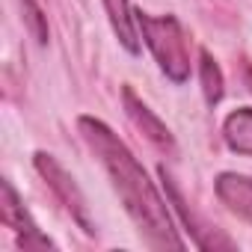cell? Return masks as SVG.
I'll return each instance as SVG.
<instances>
[{"label": "cell", "instance_id": "cell-1", "mask_svg": "<svg viewBox=\"0 0 252 252\" xmlns=\"http://www.w3.org/2000/svg\"><path fill=\"white\" fill-rule=\"evenodd\" d=\"M77 128H80L83 140L89 143V149L95 152V158L101 160V166L107 169L113 190L119 193L125 211H128V217L140 228V234L146 237V243L152 249H184V240L178 237L175 222L169 217L166 199L158 193L155 181L149 178L143 163L134 158V152L101 119L80 116Z\"/></svg>", "mask_w": 252, "mask_h": 252}, {"label": "cell", "instance_id": "cell-2", "mask_svg": "<svg viewBox=\"0 0 252 252\" xmlns=\"http://www.w3.org/2000/svg\"><path fill=\"white\" fill-rule=\"evenodd\" d=\"M134 15L160 71L172 83H187L190 80V39L181 21L175 15H149V12H134Z\"/></svg>", "mask_w": 252, "mask_h": 252}, {"label": "cell", "instance_id": "cell-3", "mask_svg": "<svg viewBox=\"0 0 252 252\" xmlns=\"http://www.w3.org/2000/svg\"><path fill=\"white\" fill-rule=\"evenodd\" d=\"M33 166H36V172L48 181V187L57 193V199L65 205V211L71 214V220H74L86 234H95V222H92V217H89V205H86L80 187L74 184V178H71L51 155H45V152H36Z\"/></svg>", "mask_w": 252, "mask_h": 252}, {"label": "cell", "instance_id": "cell-4", "mask_svg": "<svg viewBox=\"0 0 252 252\" xmlns=\"http://www.w3.org/2000/svg\"><path fill=\"white\" fill-rule=\"evenodd\" d=\"M0 220H3L6 228H12L18 234V246L21 249H57V243L48 234L39 231V225L27 214L21 196L15 193L12 181H6V178H3V184H0Z\"/></svg>", "mask_w": 252, "mask_h": 252}, {"label": "cell", "instance_id": "cell-5", "mask_svg": "<svg viewBox=\"0 0 252 252\" xmlns=\"http://www.w3.org/2000/svg\"><path fill=\"white\" fill-rule=\"evenodd\" d=\"M122 101H125V113H128V119L146 134V140H149L155 149L175 155V140H172L169 128L155 116V110H149V104H143V101L137 98V92H134L131 86L122 89Z\"/></svg>", "mask_w": 252, "mask_h": 252}, {"label": "cell", "instance_id": "cell-6", "mask_svg": "<svg viewBox=\"0 0 252 252\" xmlns=\"http://www.w3.org/2000/svg\"><path fill=\"white\" fill-rule=\"evenodd\" d=\"M160 178H163V184H166V193H169V202L175 205V211L181 214V220H184V225H187V231L193 234V243L199 246V249H234V240L231 237H225L222 231H217V228H205L199 220H196V214L187 208V202H184V196H181V190L172 184V178L166 175V166H160Z\"/></svg>", "mask_w": 252, "mask_h": 252}, {"label": "cell", "instance_id": "cell-7", "mask_svg": "<svg viewBox=\"0 0 252 252\" xmlns=\"http://www.w3.org/2000/svg\"><path fill=\"white\" fill-rule=\"evenodd\" d=\"M217 196L231 214H237L252 225V178L237 172H222L217 178Z\"/></svg>", "mask_w": 252, "mask_h": 252}, {"label": "cell", "instance_id": "cell-8", "mask_svg": "<svg viewBox=\"0 0 252 252\" xmlns=\"http://www.w3.org/2000/svg\"><path fill=\"white\" fill-rule=\"evenodd\" d=\"M107 15H110V24H113V33L119 36L122 48L128 51V54H140V36H137V15L131 12L128 6V0H101Z\"/></svg>", "mask_w": 252, "mask_h": 252}, {"label": "cell", "instance_id": "cell-9", "mask_svg": "<svg viewBox=\"0 0 252 252\" xmlns=\"http://www.w3.org/2000/svg\"><path fill=\"white\" fill-rule=\"evenodd\" d=\"M222 137L231 152L252 158V107H240L225 116L222 122Z\"/></svg>", "mask_w": 252, "mask_h": 252}, {"label": "cell", "instance_id": "cell-10", "mask_svg": "<svg viewBox=\"0 0 252 252\" xmlns=\"http://www.w3.org/2000/svg\"><path fill=\"white\" fill-rule=\"evenodd\" d=\"M199 74H202V92H205L208 107H217L222 101V71L208 51H202L199 57Z\"/></svg>", "mask_w": 252, "mask_h": 252}, {"label": "cell", "instance_id": "cell-11", "mask_svg": "<svg viewBox=\"0 0 252 252\" xmlns=\"http://www.w3.org/2000/svg\"><path fill=\"white\" fill-rule=\"evenodd\" d=\"M21 9H24V24H27V30L33 33V39H36L39 45H45V42H48V18H45V12L39 9L36 0H21Z\"/></svg>", "mask_w": 252, "mask_h": 252}]
</instances>
